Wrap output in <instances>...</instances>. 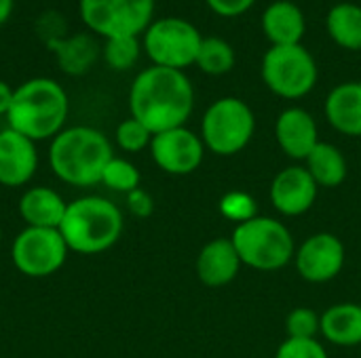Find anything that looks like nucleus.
Segmentation results:
<instances>
[{"label": "nucleus", "mask_w": 361, "mask_h": 358, "mask_svg": "<svg viewBox=\"0 0 361 358\" xmlns=\"http://www.w3.org/2000/svg\"><path fill=\"white\" fill-rule=\"evenodd\" d=\"M195 91L182 70L152 65L140 72L129 91V110L152 135L184 127L192 114Z\"/></svg>", "instance_id": "obj_1"}, {"label": "nucleus", "mask_w": 361, "mask_h": 358, "mask_svg": "<svg viewBox=\"0 0 361 358\" xmlns=\"http://www.w3.org/2000/svg\"><path fill=\"white\" fill-rule=\"evenodd\" d=\"M112 156L110 139L93 127L63 129L49 146V165L53 175L74 188L102 184L104 169Z\"/></svg>", "instance_id": "obj_2"}, {"label": "nucleus", "mask_w": 361, "mask_h": 358, "mask_svg": "<svg viewBox=\"0 0 361 358\" xmlns=\"http://www.w3.org/2000/svg\"><path fill=\"white\" fill-rule=\"evenodd\" d=\"M68 110V95L59 82L51 78H32L15 89L6 122L8 129L36 143L53 139L63 131Z\"/></svg>", "instance_id": "obj_3"}, {"label": "nucleus", "mask_w": 361, "mask_h": 358, "mask_svg": "<svg viewBox=\"0 0 361 358\" xmlns=\"http://www.w3.org/2000/svg\"><path fill=\"white\" fill-rule=\"evenodd\" d=\"M125 228L121 209L104 196H80L66 207L59 232L72 253L97 255L112 249Z\"/></svg>", "instance_id": "obj_4"}, {"label": "nucleus", "mask_w": 361, "mask_h": 358, "mask_svg": "<svg viewBox=\"0 0 361 358\" xmlns=\"http://www.w3.org/2000/svg\"><path fill=\"white\" fill-rule=\"evenodd\" d=\"M241 264L260 272H275L286 268L296 251L292 232L275 217H254L239 224L231 236Z\"/></svg>", "instance_id": "obj_5"}, {"label": "nucleus", "mask_w": 361, "mask_h": 358, "mask_svg": "<svg viewBox=\"0 0 361 358\" xmlns=\"http://www.w3.org/2000/svg\"><path fill=\"white\" fill-rule=\"evenodd\" d=\"M256 118L252 108L237 97L214 101L201 120V139L216 156L239 154L254 137Z\"/></svg>", "instance_id": "obj_6"}, {"label": "nucleus", "mask_w": 361, "mask_h": 358, "mask_svg": "<svg viewBox=\"0 0 361 358\" xmlns=\"http://www.w3.org/2000/svg\"><path fill=\"white\" fill-rule=\"evenodd\" d=\"M262 78L275 95L300 99L317 82V63L302 44H273L262 59Z\"/></svg>", "instance_id": "obj_7"}, {"label": "nucleus", "mask_w": 361, "mask_h": 358, "mask_svg": "<svg viewBox=\"0 0 361 358\" xmlns=\"http://www.w3.org/2000/svg\"><path fill=\"white\" fill-rule=\"evenodd\" d=\"M203 36L199 30L178 17H165L148 25L144 34V49L159 68L184 70L197 63Z\"/></svg>", "instance_id": "obj_8"}, {"label": "nucleus", "mask_w": 361, "mask_h": 358, "mask_svg": "<svg viewBox=\"0 0 361 358\" xmlns=\"http://www.w3.org/2000/svg\"><path fill=\"white\" fill-rule=\"evenodd\" d=\"M68 245L57 228H27L17 234L11 247L15 268L27 279H47L68 262Z\"/></svg>", "instance_id": "obj_9"}, {"label": "nucleus", "mask_w": 361, "mask_h": 358, "mask_svg": "<svg viewBox=\"0 0 361 358\" xmlns=\"http://www.w3.org/2000/svg\"><path fill=\"white\" fill-rule=\"evenodd\" d=\"M152 13L154 0H80L82 21L106 40L146 32Z\"/></svg>", "instance_id": "obj_10"}, {"label": "nucleus", "mask_w": 361, "mask_h": 358, "mask_svg": "<svg viewBox=\"0 0 361 358\" xmlns=\"http://www.w3.org/2000/svg\"><path fill=\"white\" fill-rule=\"evenodd\" d=\"M150 156L154 165L169 175H190L203 162L205 143L190 129L178 127L152 135Z\"/></svg>", "instance_id": "obj_11"}, {"label": "nucleus", "mask_w": 361, "mask_h": 358, "mask_svg": "<svg viewBox=\"0 0 361 358\" xmlns=\"http://www.w3.org/2000/svg\"><path fill=\"white\" fill-rule=\"evenodd\" d=\"M296 270L309 283H328L345 266V245L330 232L309 236L296 251Z\"/></svg>", "instance_id": "obj_12"}, {"label": "nucleus", "mask_w": 361, "mask_h": 358, "mask_svg": "<svg viewBox=\"0 0 361 358\" xmlns=\"http://www.w3.org/2000/svg\"><path fill=\"white\" fill-rule=\"evenodd\" d=\"M319 186L307 171V167H286L271 184L269 196L273 207L288 217L307 213L317 198Z\"/></svg>", "instance_id": "obj_13"}, {"label": "nucleus", "mask_w": 361, "mask_h": 358, "mask_svg": "<svg viewBox=\"0 0 361 358\" xmlns=\"http://www.w3.org/2000/svg\"><path fill=\"white\" fill-rule=\"evenodd\" d=\"M38 169V150L25 135L2 129L0 131V186L21 188L25 186Z\"/></svg>", "instance_id": "obj_14"}, {"label": "nucleus", "mask_w": 361, "mask_h": 358, "mask_svg": "<svg viewBox=\"0 0 361 358\" xmlns=\"http://www.w3.org/2000/svg\"><path fill=\"white\" fill-rule=\"evenodd\" d=\"M275 137L286 156L294 160H307L319 143L317 122L302 108H288L279 114L275 124Z\"/></svg>", "instance_id": "obj_15"}, {"label": "nucleus", "mask_w": 361, "mask_h": 358, "mask_svg": "<svg viewBox=\"0 0 361 358\" xmlns=\"http://www.w3.org/2000/svg\"><path fill=\"white\" fill-rule=\"evenodd\" d=\"M241 270V257L231 238L209 241L197 257V276L205 287H224Z\"/></svg>", "instance_id": "obj_16"}, {"label": "nucleus", "mask_w": 361, "mask_h": 358, "mask_svg": "<svg viewBox=\"0 0 361 358\" xmlns=\"http://www.w3.org/2000/svg\"><path fill=\"white\" fill-rule=\"evenodd\" d=\"M68 203L47 186L27 188L19 198V215L27 228H59Z\"/></svg>", "instance_id": "obj_17"}, {"label": "nucleus", "mask_w": 361, "mask_h": 358, "mask_svg": "<svg viewBox=\"0 0 361 358\" xmlns=\"http://www.w3.org/2000/svg\"><path fill=\"white\" fill-rule=\"evenodd\" d=\"M330 124L349 137H361V82H343L326 99Z\"/></svg>", "instance_id": "obj_18"}, {"label": "nucleus", "mask_w": 361, "mask_h": 358, "mask_svg": "<svg viewBox=\"0 0 361 358\" xmlns=\"http://www.w3.org/2000/svg\"><path fill=\"white\" fill-rule=\"evenodd\" d=\"M262 30L273 44H300L305 36V15L298 4L277 0L264 8Z\"/></svg>", "instance_id": "obj_19"}, {"label": "nucleus", "mask_w": 361, "mask_h": 358, "mask_svg": "<svg viewBox=\"0 0 361 358\" xmlns=\"http://www.w3.org/2000/svg\"><path fill=\"white\" fill-rule=\"evenodd\" d=\"M319 333L334 346L353 348L361 344V306L336 304L322 314Z\"/></svg>", "instance_id": "obj_20"}, {"label": "nucleus", "mask_w": 361, "mask_h": 358, "mask_svg": "<svg viewBox=\"0 0 361 358\" xmlns=\"http://www.w3.org/2000/svg\"><path fill=\"white\" fill-rule=\"evenodd\" d=\"M307 171L319 188H336L347 177V160L336 146L319 141L307 158Z\"/></svg>", "instance_id": "obj_21"}, {"label": "nucleus", "mask_w": 361, "mask_h": 358, "mask_svg": "<svg viewBox=\"0 0 361 358\" xmlns=\"http://www.w3.org/2000/svg\"><path fill=\"white\" fill-rule=\"evenodd\" d=\"M326 27L330 38L347 49V51H361V6L353 2L334 4L328 13Z\"/></svg>", "instance_id": "obj_22"}, {"label": "nucleus", "mask_w": 361, "mask_h": 358, "mask_svg": "<svg viewBox=\"0 0 361 358\" xmlns=\"http://www.w3.org/2000/svg\"><path fill=\"white\" fill-rule=\"evenodd\" d=\"M49 46L57 53L59 68L72 76L85 74L97 57L95 40L87 34H78L66 40H49Z\"/></svg>", "instance_id": "obj_23"}, {"label": "nucleus", "mask_w": 361, "mask_h": 358, "mask_svg": "<svg viewBox=\"0 0 361 358\" xmlns=\"http://www.w3.org/2000/svg\"><path fill=\"white\" fill-rule=\"evenodd\" d=\"M197 65L209 76H222L233 70L235 51L224 38H218V36L203 38L199 55H197Z\"/></svg>", "instance_id": "obj_24"}, {"label": "nucleus", "mask_w": 361, "mask_h": 358, "mask_svg": "<svg viewBox=\"0 0 361 358\" xmlns=\"http://www.w3.org/2000/svg\"><path fill=\"white\" fill-rule=\"evenodd\" d=\"M142 175L137 171V167L133 162H129L127 158H118L112 156V160L106 165L104 175H102V184L112 190V192H121V194H129L133 190L140 188Z\"/></svg>", "instance_id": "obj_25"}, {"label": "nucleus", "mask_w": 361, "mask_h": 358, "mask_svg": "<svg viewBox=\"0 0 361 358\" xmlns=\"http://www.w3.org/2000/svg\"><path fill=\"white\" fill-rule=\"evenodd\" d=\"M140 57V42L137 36H123V38H108L104 44V59L112 70H129Z\"/></svg>", "instance_id": "obj_26"}, {"label": "nucleus", "mask_w": 361, "mask_h": 358, "mask_svg": "<svg viewBox=\"0 0 361 358\" xmlns=\"http://www.w3.org/2000/svg\"><path fill=\"white\" fill-rule=\"evenodd\" d=\"M218 209L220 213L235 222L237 226L239 224H245L254 217H258V209H256V200L247 194V192H241V190H233V192H226L220 203H218Z\"/></svg>", "instance_id": "obj_27"}, {"label": "nucleus", "mask_w": 361, "mask_h": 358, "mask_svg": "<svg viewBox=\"0 0 361 358\" xmlns=\"http://www.w3.org/2000/svg\"><path fill=\"white\" fill-rule=\"evenodd\" d=\"M114 139H116V146H118L123 152L135 154V152H142V150L150 148L152 133H150L140 120H135V118L131 116V118L123 120V122L116 127Z\"/></svg>", "instance_id": "obj_28"}, {"label": "nucleus", "mask_w": 361, "mask_h": 358, "mask_svg": "<svg viewBox=\"0 0 361 358\" xmlns=\"http://www.w3.org/2000/svg\"><path fill=\"white\" fill-rule=\"evenodd\" d=\"M319 321L322 317L311 308H294L286 319V331L288 338L294 340H315L319 333Z\"/></svg>", "instance_id": "obj_29"}, {"label": "nucleus", "mask_w": 361, "mask_h": 358, "mask_svg": "<svg viewBox=\"0 0 361 358\" xmlns=\"http://www.w3.org/2000/svg\"><path fill=\"white\" fill-rule=\"evenodd\" d=\"M275 358H328L326 348L317 340H294L288 338L279 348Z\"/></svg>", "instance_id": "obj_30"}, {"label": "nucleus", "mask_w": 361, "mask_h": 358, "mask_svg": "<svg viewBox=\"0 0 361 358\" xmlns=\"http://www.w3.org/2000/svg\"><path fill=\"white\" fill-rule=\"evenodd\" d=\"M127 209L131 211V215L144 219V217H150L152 215L154 200H152V196L146 190L137 188V190H133V192L127 194Z\"/></svg>", "instance_id": "obj_31"}, {"label": "nucleus", "mask_w": 361, "mask_h": 358, "mask_svg": "<svg viewBox=\"0 0 361 358\" xmlns=\"http://www.w3.org/2000/svg\"><path fill=\"white\" fill-rule=\"evenodd\" d=\"M256 0H207L209 8L222 17H239L252 8Z\"/></svg>", "instance_id": "obj_32"}, {"label": "nucleus", "mask_w": 361, "mask_h": 358, "mask_svg": "<svg viewBox=\"0 0 361 358\" xmlns=\"http://www.w3.org/2000/svg\"><path fill=\"white\" fill-rule=\"evenodd\" d=\"M13 93L15 91L4 80H0V116L8 114V108H11V101H13Z\"/></svg>", "instance_id": "obj_33"}, {"label": "nucleus", "mask_w": 361, "mask_h": 358, "mask_svg": "<svg viewBox=\"0 0 361 358\" xmlns=\"http://www.w3.org/2000/svg\"><path fill=\"white\" fill-rule=\"evenodd\" d=\"M11 11H13V0H0V25L8 19Z\"/></svg>", "instance_id": "obj_34"}, {"label": "nucleus", "mask_w": 361, "mask_h": 358, "mask_svg": "<svg viewBox=\"0 0 361 358\" xmlns=\"http://www.w3.org/2000/svg\"><path fill=\"white\" fill-rule=\"evenodd\" d=\"M0 243H2V228H0Z\"/></svg>", "instance_id": "obj_35"}]
</instances>
